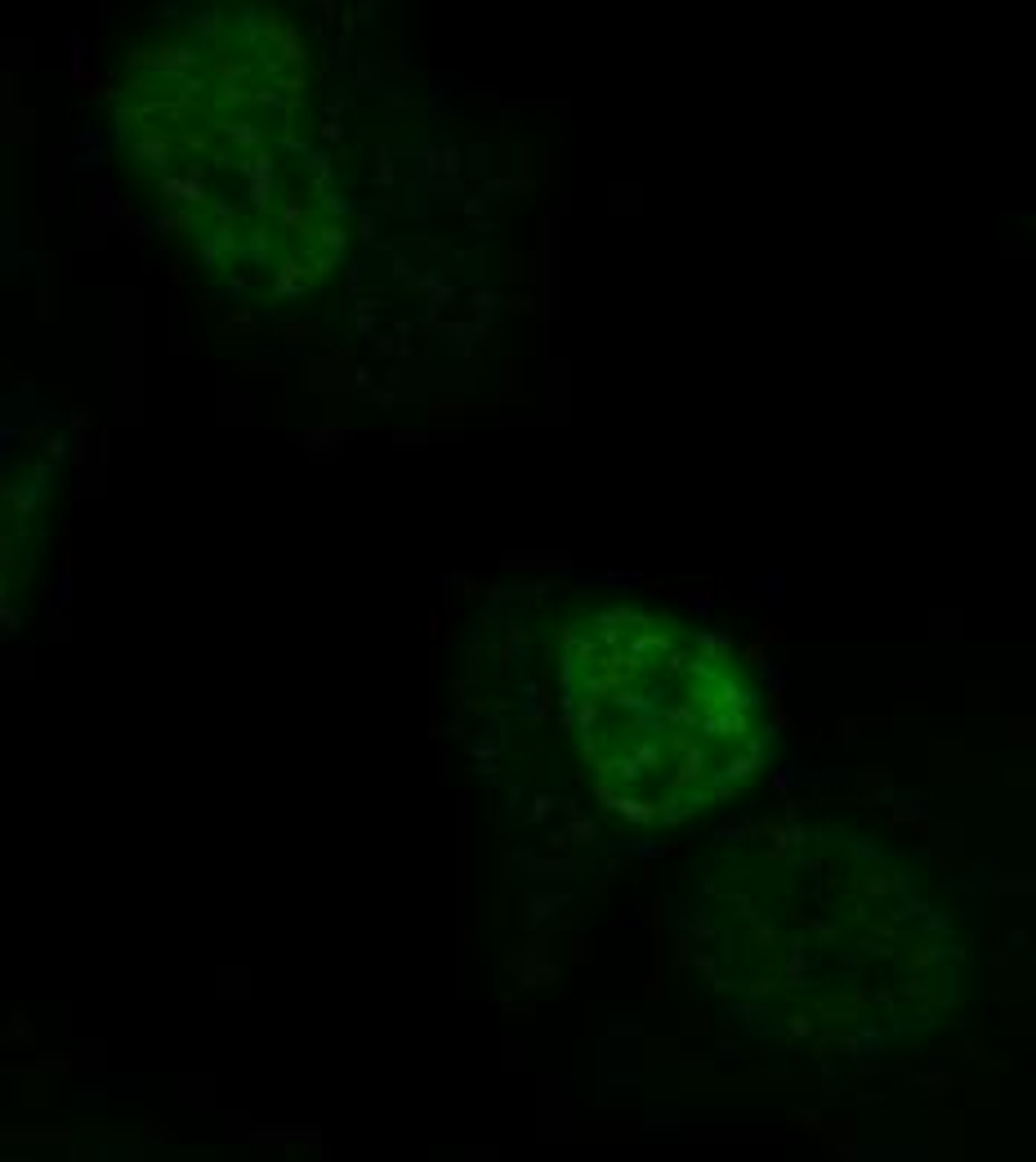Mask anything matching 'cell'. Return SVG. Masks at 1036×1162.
I'll return each instance as SVG.
<instances>
[{"mask_svg": "<svg viewBox=\"0 0 1036 1162\" xmlns=\"http://www.w3.org/2000/svg\"><path fill=\"white\" fill-rule=\"evenodd\" d=\"M804 867L729 872L711 899L715 979L760 1024L813 1046H871L934 1024L938 939L929 912L876 877L858 908H818Z\"/></svg>", "mask_w": 1036, "mask_h": 1162, "instance_id": "6da1fadb", "label": "cell"}, {"mask_svg": "<svg viewBox=\"0 0 1036 1162\" xmlns=\"http://www.w3.org/2000/svg\"><path fill=\"white\" fill-rule=\"evenodd\" d=\"M563 716L599 796L639 822H679L755 760L742 680L679 622L599 609L563 640Z\"/></svg>", "mask_w": 1036, "mask_h": 1162, "instance_id": "7a4b0ae2", "label": "cell"}]
</instances>
